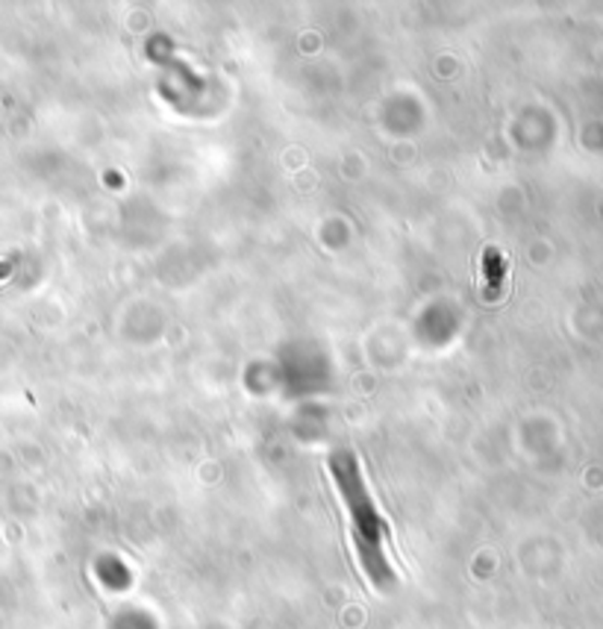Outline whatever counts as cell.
I'll return each instance as SVG.
<instances>
[{"label": "cell", "mask_w": 603, "mask_h": 629, "mask_svg": "<svg viewBox=\"0 0 603 629\" xmlns=\"http://www.w3.org/2000/svg\"><path fill=\"white\" fill-rule=\"evenodd\" d=\"M483 274H486V301H501V294H504V282H506V262L504 253L497 251V247H489L483 253Z\"/></svg>", "instance_id": "obj_2"}, {"label": "cell", "mask_w": 603, "mask_h": 629, "mask_svg": "<svg viewBox=\"0 0 603 629\" xmlns=\"http://www.w3.org/2000/svg\"><path fill=\"white\" fill-rule=\"evenodd\" d=\"M12 265H15V259H10V262H0V280L7 277V274L12 271Z\"/></svg>", "instance_id": "obj_3"}, {"label": "cell", "mask_w": 603, "mask_h": 629, "mask_svg": "<svg viewBox=\"0 0 603 629\" xmlns=\"http://www.w3.org/2000/svg\"><path fill=\"white\" fill-rule=\"evenodd\" d=\"M330 471L336 480V488L341 494V504L351 515V533L357 544V556L365 577H369L379 591H389L398 577L391 571L389 559L383 553V539H386V521L379 518L377 506L371 500L365 480H362L360 462L353 450H336L330 456Z\"/></svg>", "instance_id": "obj_1"}]
</instances>
